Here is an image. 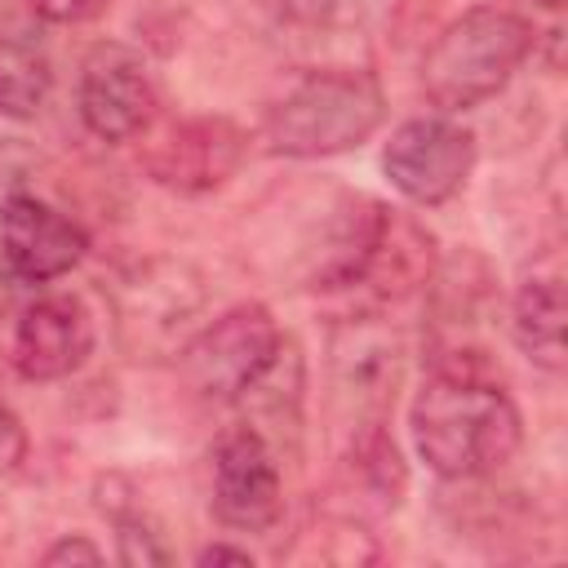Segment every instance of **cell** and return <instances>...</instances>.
Here are the masks:
<instances>
[{"label": "cell", "instance_id": "6", "mask_svg": "<svg viewBox=\"0 0 568 568\" xmlns=\"http://www.w3.org/2000/svg\"><path fill=\"white\" fill-rule=\"evenodd\" d=\"M75 106L93 138L102 142L138 138L155 115V80H151L146 58L115 40L93 44L80 67Z\"/></svg>", "mask_w": 568, "mask_h": 568}, {"label": "cell", "instance_id": "2", "mask_svg": "<svg viewBox=\"0 0 568 568\" xmlns=\"http://www.w3.org/2000/svg\"><path fill=\"white\" fill-rule=\"evenodd\" d=\"M528 53H532V22L510 9L479 4L453 18L439 31V40L426 49L422 89L444 111H470L493 93H501Z\"/></svg>", "mask_w": 568, "mask_h": 568}, {"label": "cell", "instance_id": "12", "mask_svg": "<svg viewBox=\"0 0 568 568\" xmlns=\"http://www.w3.org/2000/svg\"><path fill=\"white\" fill-rule=\"evenodd\" d=\"M53 58L31 18H0V115L31 120L49 102Z\"/></svg>", "mask_w": 568, "mask_h": 568}, {"label": "cell", "instance_id": "9", "mask_svg": "<svg viewBox=\"0 0 568 568\" xmlns=\"http://www.w3.org/2000/svg\"><path fill=\"white\" fill-rule=\"evenodd\" d=\"M0 240L27 284L67 275L89 248V235L80 231V222H71L67 213H58L36 195H9L0 204Z\"/></svg>", "mask_w": 568, "mask_h": 568}, {"label": "cell", "instance_id": "19", "mask_svg": "<svg viewBox=\"0 0 568 568\" xmlns=\"http://www.w3.org/2000/svg\"><path fill=\"white\" fill-rule=\"evenodd\" d=\"M22 284H27V280H22V271L13 266V257H9V248H4V240H0V311L13 306V297H18Z\"/></svg>", "mask_w": 568, "mask_h": 568}, {"label": "cell", "instance_id": "17", "mask_svg": "<svg viewBox=\"0 0 568 568\" xmlns=\"http://www.w3.org/2000/svg\"><path fill=\"white\" fill-rule=\"evenodd\" d=\"M22 457H27V430H22L18 413L9 404H0V475L18 470Z\"/></svg>", "mask_w": 568, "mask_h": 568}, {"label": "cell", "instance_id": "18", "mask_svg": "<svg viewBox=\"0 0 568 568\" xmlns=\"http://www.w3.org/2000/svg\"><path fill=\"white\" fill-rule=\"evenodd\" d=\"M44 564H102V550L89 537H62L44 550Z\"/></svg>", "mask_w": 568, "mask_h": 568}, {"label": "cell", "instance_id": "21", "mask_svg": "<svg viewBox=\"0 0 568 568\" xmlns=\"http://www.w3.org/2000/svg\"><path fill=\"white\" fill-rule=\"evenodd\" d=\"M537 4H546V9H559V4H564V0H537Z\"/></svg>", "mask_w": 568, "mask_h": 568}, {"label": "cell", "instance_id": "4", "mask_svg": "<svg viewBox=\"0 0 568 568\" xmlns=\"http://www.w3.org/2000/svg\"><path fill=\"white\" fill-rule=\"evenodd\" d=\"M284 342L288 337L280 333L271 311L248 302V306H231L226 315L204 324L191 342H182L178 364L195 395L213 404H240L244 390L271 368Z\"/></svg>", "mask_w": 568, "mask_h": 568}, {"label": "cell", "instance_id": "10", "mask_svg": "<svg viewBox=\"0 0 568 568\" xmlns=\"http://www.w3.org/2000/svg\"><path fill=\"white\" fill-rule=\"evenodd\" d=\"M333 386L355 413H368L373 422L390 408L399 386V337L377 320H346L328 342Z\"/></svg>", "mask_w": 568, "mask_h": 568}, {"label": "cell", "instance_id": "14", "mask_svg": "<svg viewBox=\"0 0 568 568\" xmlns=\"http://www.w3.org/2000/svg\"><path fill=\"white\" fill-rule=\"evenodd\" d=\"M510 328L519 351L559 373L564 368V284L555 275H537L515 293V311H510Z\"/></svg>", "mask_w": 568, "mask_h": 568}, {"label": "cell", "instance_id": "15", "mask_svg": "<svg viewBox=\"0 0 568 568\" xmlns=\"http://www.w3.org/2000/svg\"><path fill=\"white\" fill-rule=\"evenodd\" d=\"M120 564H169V546L142 519H120Z\"/></svg>", "mask_w": 568, "mask_h": 568}, {"label": "cell", "instance_id": "16", "mask_svg": "<svg viewBox=\"0 0 568 568\" xmlns=\"http://www.w3.org/2000/svg\"><path fill=\"white\" fill-rule=\"evenodd\" d=\"M27 4L44 22H93L111 0H27Z\"/></svg>", "mask_w": 568, "mask_h": 568}, {"label": "cell", "instance_id": "5", "mask_svg": "<svg viewBox=\"0 0 568 568\" xmlns=\"http://www.w3.org/2000/svg\"><path fill=\"white\" fill-rule=\"evenodd\" d=\"M382 169L413 204H444L466 186L475 169V138L444 115L404 120L382 151Z\"/></svg>", "mask_w": 568, "mask_h": 568}, {"label": "cell", "instance_id": "3", "mask_svg": "<svg viewBox=\"0 0 568 568\" xmlns=\"http://www.w3.org/2000/svg\"><path fill=\"white\" fill-rule=\"evenodd\" d=\"M386 120L382 84L368 71H311L266 115V142L280 155L315 160L368 142Z\"/></svg>", "mask_w": 568, "mask_h": 568}, {"label": "cell", "instance_id": "1", "mask_svg": "<svg viewBox=\"0 0 568 568\" xmlns=\"http://www.w3.org/2000/svg\"><path fill=\"white\" fill-rule=\"evenodd\" d=\"M408 422L422 462L444 479L493 475L519 453L524 439L515 399L462 364L439 368L417 390Z\"/></svg>", "mask_w": 568, "mask_h": 568}, {"label": "cell", "instance_id": "11", "mask_svg": "<svg viewBox=\"0 0 568 568\" xmlns=\"http://www.w3.org/2000/svg\"><path fill=\"white\" fill-rule=\"evenodd\" d=\"M244 155V138L235 124L226 120H182L169 129V138L151 151L146 169L155 173V182L182 191V195H200L222 186Z\"/></svg>", "mask_w": 568, "mask_h": 568}, {"label": "cell", "instance_id": "8", "mask_svg": "<svg viewBox=\"0 0 568 568\" xmlns=\"http://www.w3.org/2000/svg\"><path fill=\"white\" fill-rule=\"evenodd\" d=\"M93 351V320L80 297L44 293L22 306L13 324V368L27 382L71 377Z\"/></svg>", "mask_w": 568, "mask_h": 568}, {"label": "cell", "instance_id": "13", "mask_svg": "<svg viewBox=\"0 0 568 568\" xmlns=\"http://www.w3.org/2000/svg\"><path fill=\"white\" fill-rule=\"evenodd\" d=\"M195 306H200V288H195L191 271L182 262H151L129 280L120 315H124L129 333L142 328V342H151L155 333H169L182 320H191Z\"/></svg>", "mask_w": 568, "mask_h": 568}, {"label": "cell", "instance_id": "7", "mask_svg": "<svg viewBox=\"0 0 568 568\" xmlns=\"http://www.w3.org/2000/svg\"><path fill=\"white\" fill-rule=\"evenodd\" d=\"M284 484L275 448L257 426H235L213 448V515L235 532H266L280 519Z\"/></svg>", "mask_w": 568, "mask_h": 568}, {"label": "cell", "instance_id": "20", "mask_svg": "<svg viewBox=\"0 0 568 568\" xmlns=\"http://www.w3.org/2000/svg\"><path fill=\"white\" fill-rule=\"evenodd\" d=\"M195 559H200V564H253L248 550H240V546H222V541H217V546H204Z\"/></svg>", "mask_w": 568, "mask_h": 568}]
</instances>
